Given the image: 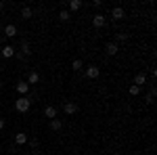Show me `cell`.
Listing matches in <instances>:
<instances>
[{
    "label": "cell",
    "instance_id": "cell-1",
    "mask_svg": "<svg viewBox=\"0 0 157 155\" xmlns=\"http://www.w3.org/2000/svg\"><path fill=\"white\" fill-rule=\"evenodd\" d=\"M32 107V101H29V96H19L17 101H15V109L19 111V113H27Z\"/></svg>",
    "mask_w": 157,
    "mask_h": 155
},
{
    "label": "cell",
    "instance_id": "cell-2",
    "mask_svg": "<svg viewBox=\"0 0 157 155\" xmlns=\"http://www.w3.org/2000/svg\"><path fill=\"white\" fill-rule=\"evenodd\" d=\"M15 55H17V50H15L13 44H4L2 50H0V57H2V59H11V57H15Z\"/></svg>",
    "mask_w": 157,
    "mask_h": 155
},
{
    "label": "cell",
    "instance_id": "cell-3",
    "mask_svg": "<svg viewBox=\"0 0 157 155\" xmlns=\"http://www.w3.org/2000/svg\"><path fill=\"white\" fill-rule=\"evenodd\" d=\"M92 25H94L97 29L105 27V25H107V17H105V15H101V13H97V15L92 17Z\"/></svg>",
    "mask_w": 157,
    "mask_h": 155
},
{
    "label": "cell",
    "instance_id": "cell-4",
    "mask_svg": "<svg viewBox=\"0 0 157 155\" xmlns=\"http://www.w3.org/2000/svg\"><path fill=\"white\" fill-rule=\"evenodd\" d=\"M98 76H101V69H98L97 65H88V67H86V78H90V80H97Z\"/></svg>",
    "mask_w": 157,
    "mask_h": 155
},
{
    "label": "cell",
    "instance_id": "cell-5",
    "mask_svg": "<svg viewBox=\"0 0 157 155\" xmlns=\"http://www.w3.org/2000/svg\"><path fill=\"white\" fill-rule=\"evenodd\" d=\"M126 17V11L121 9V6H115L113 11H111V19H115V21H121Z\"/></svg>",
    "mask_w": 157,
    "mask_h": 155
},
{
    "label": "cell",
    "instance_id": "cell-6",
    "mask_svg": "<svg viewBox=\"0 0 157 155\" xmlns=\"http://www.w3.org/2000/svg\"><path fill=\"white\" fill-rule=\"evenodd\" d=\"M65 113H67V115H73V113H78V103H73V101H69V103H65Z\"/></svg>",
    "mask_w": 157,
    "mask_h": 155
},
{
    "label": "cell",
    "instance_id": "cell-7",
    "mask_svg": "<svg viewBox=\"0 0 157 155\" xmlns=\"http://www.w3.org/2000/svg\"><path fill=\"white\" fill-rule=\"evenodd\" d=\"M27 90H29V84L25 82V80H21V82L17 84V92L21 96H27Z\"/></svg>",
    "mask_w": 157,
    "mask_h": 155
},
{
    "label": "cell",
    "instance_id": "cell-8",
    "mask_svg": "<svg viewBox=\"0 0 157 155\" xmlns=\"http://www.w3.org/2000/svg\"><path fill=\"white\" fill-rule=\"evenodd\" d=\"M50 130H52V132H61V130H63V122H61L59 118L50 119Z\"/></svg>",
    "mask_w": 157,
    "mask_h": 155
},
{
    "label": "cell",
    "instance_id": "cell-9",
    "mask_svg": "<svg viewBox=\"0 0 157 155\" xmlns=\"http://www.w3.org/2000/svg\"><path fill=\"white\" fill-rule=\"evenodd\" d=\"M4 36H6V38H15V36H17V25L9 23L6 27H4Z\"/></svg>",
    "mask_w": 157,
    "mask_h": 155
},
{
    "label": "cell",
    "instance_id": "cell-10",
    "mask_svg": "<svg viewBox=\"0 0 157 155\" xmlns=\"http://www.w3.org/2000/svg\"><path fill=\"white\" fill-rule=\"evenodd\" d=\"M44 115H46L48 119H55V118H57V107H52V105H48V107L44 109Z\"/></svg>",
    "mask_w": 157,
    "mask_h": 155
},
{
    "label": "cell",
    "instance_id": "cell-11",
    "mask_svg": "<svg viewBox=\"0 0 157 155\" xmlns=\"http://www.w3.org/2000/svg\"><path fill=\"white\" fill-rule=\"evenodd\" d=\"M105 50H107V55H109V57H113V55H117V50H120V48H117V44H115V42H109Z\"/></svg>",
    "mask_w": 157,
    "mask_h": 155
},
{
    "label": "cell",
    "instance_id": "cell-12",
    "mask_svg": "<svg viewBox=\"0 0 157 155\" xmlns=\"http://www.w3.org/2000/svg\"><path fill=\"white\" fill-rule=\"evenodd\" d=\"M15 143L17 145H25L27 143V134H25V132H17V134H15Z\"/></svg>",
    "mask_w": 157,
    "mask_h": 155
},
{
    "label": "cell",
    "instance_id": "cell-13",
    "mask_svg": "<svg viewBox=\"0 0 157 155\" xmlns=\"http://www.w3.org/2000/svg\"><path fill=\"white\" fill-rule=\"evenodd\" d=\"M38 82H40V73L38 72H32L27 76V84H29V86H32V84H38Z\"/></svg>",
    "mask_w": 157,
    "mask_h": 155
},
{
    "label": "cell",
    "instance_id": "cell-14",
    "mask_svg": "<svg viewBox=\"0 0 157 155\" xmlns=\"http://www.w3.org/2000/svg\"><path fill=\"white\" fill-rule=\"evenodd\" d=\"M145 82H147V78H145V73H138L136 78H134V84L138 86V88H143L145 86Z\"/></svg>",
    "mask_w": 157,
    "mask_h": 155
},
{
    "label": "cell",
    "instance_id": "cell-15",
    "mask_svg": "<svg viewBox=\"0 0 157 155\" xmlns=\"http://www.w3.org/2000/svg\"><path fill=\"white\" fill-rule=\"evenodd\" d=\"M32 15H34V11H32L29 6H23V9H21V17H23L25 21H27V19H32Z\"/></svg>",
    "mask_w": 157,
    "mask_h": 155
},
{
    "label": "cell",
    "instance_id": "cell-16",
    "mask_svg": "<svg viewBox=\"0 0 157 155\" xmlns=\"http://www.w3.org/2000/svg\"><path fill=\"white\" fill-rule=\"evenodd\" d=\"M21 55H23V57H29V55H32V50H29V44H27V42H21Z\"/></svg>",
    "mask_w": 157,
    "mask_h": 155
},
{
    "label": "cell",
    "instance_id": "cell-17",
    "mask_svg": "<svg viewBox=\"0 0 157 155\" xmlns=\"http://www.w3.org/2000/svg\"><path fill=\"white\" fill-rule=\"evenodd\" d=\"M71 69H73V72H82V69H84V63H82L80 59H75L71 63Z\"/></svg>",
    "mask_w": 157,
    "mask_h": 155
},
{
    "label": "cell",
    "instance_id": "cell-18",
    "mask_svg": "<svg viewBox=\"0 0 157 155\" xmlns=\"http://www.w3.org/2000/svg\"><path fill=\"white\" fill-rule=\"evenodd\" d=\"M78 9H82V0H71L69 2V11H78Z\"/></svg>",
    "mask_w": 157,
    "mask_h": 155
},
{
    "label": "cell",
    "instance_id": "cell-19",
    "mask_svg": "<svg viewBox=\"0 0 157 155\" xmlns=\"http://www.w3.org/2000/svg\"><path fill=\"white\" fill-rule=\"evenodd\" d=\"M59 19H61V21H69V19H71L69 11H61V13H59Z\"/></svg>",
    "mask_w": 157,
    "mask_h": 155
},
{
    "label": "cell",
    "instance_id": "cell-20",
    "mask_svg": "<svg viewBox=\"0 0 157 155\" xmlns=\"http://www.w3.org/2000/svg\"><path fill=\"white\" fill-rule=\"evenodd\" d=\"M128 92H130V95H132V96H136V95H140V88H138L136 84H132V86L128 88Z\"/></svg>",
    "mask_w": 157,
    "mask_h": 155
},
{
    "label": "cell",
    "instance_id": "cell-21",
    "mask_svg": "<svg viewBox=\"0 0 157 155\" xmlns=\"http://www.w3.org/2000/svg\"><path fill=\"white\" fill-rule=\"evenodd\" d=\"M117 40H120V42H126V40H128V34H126V32L117 34Z\"/></svg>",
    "mask_w": 157,
    "mask_h": 155
},
{
    "label": "cell",
    "instance_id": "cell-22",
    "mask_svg": "<svg viewBox=\"0 0 157 155\" xmlns=\"http://www.w3.org/2000/svg\"><path fill=\"white\" fill-rule=\"evenodd\" d=\"M92 6H94V9H101V6H103V2H101V0H94V2H92Z\"/></svg>",
    "mask_w": 157,
    "mask_h": 155
},
{
    "label": "cell",
    "instance_id": "cell-23",
    "mask_svg": "<svg viewBox=\"0 0 157 155\" xmlns=\"http://www.w3.org/2000/svg\"><path fill=\"white\" fill-rule=\"evenodd\" d=\"M4 126H6V122H4V118H0V130H2Z\"/></svg>",
    "mask_w": 157,
    "mask_h": 155
},
{
    "label": "cell",
    "instance_id": "cell-24",
    "mask_svg": "<svg viewBox=\"0 0 157 155\" xmlns=\"http://www.w3.org/2000/svg\"><path fill=\"white\" fill-rule=\"evenodd\" d=\"M2 9H4V2H0V11H2Z\"/></svg>",
    "mask_w": 157,
    "mask_h": 155
},
{
    "label": "cell",
    "instance_id": "cell-25",
    "mask_svg": "<svg viewBox=\"0 0 157 155\" xmlns=\"http://www.w3.org/2000/svg\"><path fill=\"white\" fill-rule=\"evenodd\" d=\"M0 88H2V80H0Z\"/></svg>",
    "mask_w": 157,
    "mask_h": 155
},
{
    "label": "cell",
    "instance_id": "cell-26",
    "mask_svg": "<svg viewBox=\"0 0 157 155\" xmlns=\"http://www.w3.org/2000/svg\"><path fill=\"white\" fill-rule=\"evenodd\" d=\"M0 61H2V57H0Z\"/></svg>",
    "mask_w": 157,
    "mask_h": 155
},
{
    "label": "cell",
    "instance_id": "cell-27",
    "mask_svg": "<svg viewBox=\"0 0 157 155\" xmlns=\"http://www.w3.org/2000/svg\"><path fill=\"white\" fill-rule=\"evenodd\" d=\"M23 155H27V153H23Z\"/></svg>",
    "mask_w": 157,
    "mask_h": 155
}]
</instances>
